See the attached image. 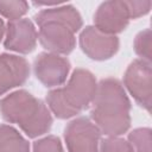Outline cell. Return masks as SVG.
Listing matches in <instances>:
<instances>
[{
  "instance_id": "8",
  "label": "cell",
  "mask_w": 152,
  "mask_h": 152,
  "mask_svg": "<svg viewBox=\"0 0 152 152\" xmlns=\"http://www.w3.org/2000/svg\"><path fill=\"white\" fill-rule=\"evenodd\" d=\"M82 51L94 61H104L113 57L119 50V38L99 31L94 26H87L80 34Z\"/></svg>"
},
{
  "instance_id": "6",
  "label": "cell",
  "mask_w": 152,
  "mask_h": 152,
  "mask_svg": "<svg viewBox=\"0 0 152 152\" xmlns=\"http://www.w3.org/2000/svg\"><path fill=\"white\" fill-rule=\"evenodd\" d=\"M124 84L134 97L135 102L150 112L152 103L151 63L142 59L133 61L124 75Z\"/></svg>"
},
{
  "instance_id": "3",
  "label": "cell",
  "mask_w": 152,
  "mask_h": 152,
  "mask_svg": "<svg viewBox=\"0 0 152 152\" xmlns=\"http://www.w3.org/2000/svg\"><path fill=\"white\" fill-rule=\"evenodd\" d=\"M2 118L17 124L30 138L48 133L52 126V116L46 104L26 90H17L0 100Z\"/></svg>"
},
{
  "instance_id": "11",
  "label": "cell",
  "mask_w": 152,
  "mask_h": 152,
  "mask_svg": "<svg viewBox=\"0 0 152 152\" xmlns=\"http://www.w3.org/2000/svg\"><path fill=\"white\" fill-rule=\"evenodd\" d=\"M30 76V65L24 57L10 53L0 55V96L23 86Z\"/></svg>"
},
{
  "instance_id": "15",
  "label": "cell",
  "mask_w": 152,
  "mask_h": 152,
  "mask_svg": "<svg viewBox=\"0 0 152 152\" xmlns=\"http://www.w3.org/2000/svg\"><path fill=\"white\" fill-rule=\"evenodd\" d=\"M151 30L146 28L139 32L134 39V51L140 59L151 63Z\"/></svg>"
},
{
  "instance_id": "13",
  "label": "cell",
  "mask_w": 152,
  "mask_h": 152,
  "mask_svg": "<svg viewBox=\"0 0 152 152\" xmlns=\"http://www.w3.org/2000/svg\"><path fill=\"white\" fill-rule=\"evenodd\" d=\"M134 152H152V133L147 127L133 129L127 140Z\"/></svg>"
},
{
  "instance_id": "17",
  "label": "cell",
  "mask_w": 152,
  "mask_h": 152,
  "mask_svg": "<svg viewBox=\"0 0 152 152\" xmlns=\"http://www.w3.org/2000/svg\"><path fill=\"white\" fill-rule=\"evenodd\" d=\"M33 152H64L59 138L48 135L33 144Z\"/></svg>"
},
{
  "instance_id": "14",
  "label": "cell",
  "mask_w": 152,
  "mask_h": 152,
  "mask_svg": "<svg viewBox=\"0 0 152 152\" xmlns=\"http://www.w3.org/2000/svg\"><path fill=\"white\" fill-rule=\"evenodd\" d=\"M28 10V4L23 0L0 1V14L10 21L20 19Z\"/></svg>"
},
{
  "instance_id": "2",
  "label": "cell",
  "mask_w": 152,
  "mask_h": 152,
  "mask_svg": "<svg viewBox=\"0 0 152 152\" xmlns=\"http://www.w3.org/2000/svg\"><path fill=\"white\" fill-rule=\"evenodd\" d=\"M39 27L38 39L55 55H69L75 45V33L82 27V17L72 5L48 7L34 15Z\"/></svg>"
},
{
  "instance_id": "16",
  "label": "cell",
  "mask_w": 152,
  "mask_h": 152,
  "mask_svg": "<svg viewBox=\"0 0 152 152\" xmlns=\"http://www.w3.org/2000/svg\"><path fill=\"white\" fill-rule=\"evenodd\" d=\"M100 152H134L131 144L119 137H108L100 144Z\"/></svg>"
},
{
  "instance_id": "1",
  "label": "cell",
  "mask_w": 152,
  "mask_h": 152,
  "mask_svg": "<svg viewBox=\"0 0 152 152\" xmlns=\"http://www.w3.org/2000/svg\"><path fill=\"white\" fill-rule=\"evenodd\" d=\"M90 116L101 133L119 137L131 126V102L116 78H104L97 84Z\"/></svg>"
},
{
  "instance_id": "4",
  "label": "cell",
  "mask_w": 152,
  "mask_h": 152,
  "mask_svg": "<svg viewBox=\"0 0 152 152\" xmlns=\"http://www.w3.org/2000/svg\"><path fill=\"white\" fill-rule=\"evenodd\" d=\"M96 90L95 76L86 69H76L66 86L48 93L46 102L56 118L69 119L80 114L93 103Z\"/></svg>"
},
{
  "instance_id": "7",
  "label": "cell",
  "mask_w": 152,
  "mask_h": 152,
  "mask_svg": "<svg viewBox=\"0 0 152 152\" xmlns=\"http://www.w3.org/2000/svg\"><path fill=\"white\" fill-rule=\"evenodd\" d=\"M131 20L126 1L110 0L102 2L94 15V27L99 31L115 36L122 32Z\"/></svg>"
},
{
  "instance_id": "18",
  "label": "cell",
  "mask_w": 152,
  "mask_h": 152,
  "mask_svg": "<svg viewBox=\"0 0 152 152\" xmlns=\"http://www.w3.org/2000/svg\"><path fill=\"white\" fill-rule=\"evenodd\" d=\"M131 19H137L150 12L152 2L151 1H126Z\"/></svg>"
},
{
  "instance_id": "5",
  "label": "cell",
  "mask_w": 152,
  "mask_h": 152,
  "mask_svg": "<svg viewBox=\"0 0 152 152\" xmlns=\"http://www.w3.org/2000/svg\"><path fill=\"white\" fill-rule=\"evenodd\" d=\"M64 139L68 152H100L101 132L86 116L76 118L66 125Z\"/></svg>"
},
{
  "instance_id": "9",
  "label": "cell",
  "mask_w": 152,
  "mask_h": 152,
  "mask_svg": "<svg viewBox=\"0 0 152 152\" xmlns=\"http://www.w3.org/2000/svg\"><path fill=\"white\" fill-rule=\"evenodd\" d=\"M36 77L45 87H58L63 84L70 71V63L66 58L51 52H42L33 64Z\"/></svg>"
},
{
  "instance_id": "12",
  "label": "cell",
  "mask_w": 152,
  "mask_h": 152,
  "mask_svg": "<svg viewBox=\"0 0 152 152\" xmlns=\"http://www.w3.org/2000/svg\"><path fill=\"white\" fill-rule=\"evenodd\" d=\"M0 152H30V145L14 127L0 125Z\"/></svg>"
},
{
  "instance_id": "19",
  "label": "cell",
  "mask_w": 152,
  "mask_h": 152,
  "mask_svg": "<svg viewBox=\"0 0 152 152\" xmlns=\"http://www.w3.org/2000/svg\"><path fill=\"white\" fill-rule=\"evenodd\" d=\"M5 31H6V27H5L4 20L0 18V40L2 39V37H4V34H5Z\"/></svg>"
},
{
  "instance_id": "10",
  "label": "cell",
  "mask_w": 152,
  "mask_h": 152,
  "mask_svg": "<svg viewBox=\"0 0 152 152\" xmlns=\"http://www.w3.org/2000/svg\"><path fill=\"white\" fill-rule=\"evenodd\" d=\"M38 33L30 19L8 21L4 46L7 50L19 53H30L37 45Z\"/></svg>"
}]
</instances>
